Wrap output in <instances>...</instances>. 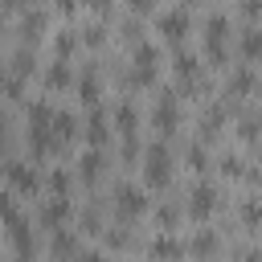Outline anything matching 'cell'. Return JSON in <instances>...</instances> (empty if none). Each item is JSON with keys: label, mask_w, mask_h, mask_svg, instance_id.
Wrapping results in <instances>:
<instances>
[{"label": "cell", "mask_w": 262, "mask_h": 262, "mask_svg": "<svg viewBox=\"0 0 262 262\" xmlns=\"http://www.w3.org/2000/svg\"><path fill=\"white\" fill-rule=\"evenodd\" d=\"M188 168H192V172H205V168H209V151H205V143H192V147H188Z\"/></svg>", "instance_id": "d4e9b609"}, {"label": "cell", "mask_w": 262, "mask_h": 262, "mask_svg": "<svg viewBox=\"0 0 262 262\" xmlns=\"http://www.w3.org/2000/svg\"><path fill=\"white\" fill-rule=\"evenodd\" d=\"M156 221H160V229H164V233H172V229H176V221H180V209H176V205H160V209H156Z\"/></svg>", "instance_id": "603a6c76"}, {"label": "cell", "mask_w": 262, "mask_h": 262, "mask_svg": "<svg viewBox=\"0 0 262 262\" xmlns=\"http://www.w3.org/2000/svg\"><path fill=\"white\" fill-rule=\"evenodd\" d=\"M0 78H4V57H0Z\"/></svg>", "instance_id": "1f68e13d"}, {"label": "cell", "mask_w": 262, "mask_h": 262, "mask_svg": "<svg viewBox=\"0 0 262 262\" xmlns=\"http://www.w3.org/2000/svg\"><path fill=\"white\" fill-rule=\"evenodd\" d=\"M176 119H180V111H176V94H172V90H160V94H156V123H160L164 131H172Z\"/></svg>", "instance_id": "30bf717a"}, {"label": "cell", "mask_w": 262, "mask_h": 262, "mask_svg": "<svg viewBox=\"0 0 262 262\" xmlns=\"http://www.w3.org/2000/svg\"><path fill=\"white\" fill-rule=\"evenodd\" d=\"M0 147H4V119H0Z\"/></svg>", "instance_id": "4dcf8cb0"}, {"label": "cell", "mask_w": 262, "mask_h": 262, "mask_svg": "<svg viewBox=\"0 0 262 262\" xmlns=\"http://www.w3.org/2000/svg\"><path fill=\"white\" fill-rule=\"evenodd\" d=\"M115 205H119V213H123V217H127V213L135 217V213H143V209H147V196H143V188H139V184H127V180H123V184H115Z\"/></svg>", "instance_id": "5b68a950"}, {"label": "cell", "mask_w": 262, "mask_h": 262, "mask_svg": "<svg viewBox=\"0 0 262 262\" xmlns=\"http://www.w3.org/2000/svg\"><path fill=\"white\" fill-rule=\"evenodd\" d=\"M221 172H229V176H242L246 168H242V160H237V156L229 151V156H221Z\"/></svg>", "instance_id": "4316f807"}, {"label": "cell", "mask_w": 262, "mask_h": 262, "mask_svg": "<svg viewBox=\"0 0 262 262\" xmlns=\"http://www.w3.org/2000/svg\"><path fill=\"white\" fill-rule=\"evenodd\" d=\"M151 258H164V262H180L184 258V246L176 233H156L151 237Z\"/></svg>", "instance_id": "9c48e42d"}, {"label": "cell", "mask_w": 262, "mask_h": 262, "mask_svg": "<svg viewBox=\"0 0 262 262\" xmlns=\"http://www.w3.org/2000/svg\"><path fill=\"white\" fill-rule=\"evenodd\" d=\"M250 90H254V70L250 66H233L229 86H225V98H237V94H250Z\"/></svg>", "instance_id": "7c38bea8"}, {"label": "cell", "mask_w": 262, "mask_h": 262, "mask_svg": "<svg viewBox=\"0 0 262 262\" xmlns=\"http://www.w3.org/2000/svg\"><path fill=\"white\" fill-rule=\"evenodd\" d=\"M74 131H78V119L66 115V111H57V115H53V143H70Z\"/></svg>", "instance_id": "5bb4252c"}, {"label": "cell", "mask_w": 262, "mask_h": 262, "mask_svg": "<svg viewBox=\"0 0 262 262\" xmlns=\"http://www.w3.org/2000/svg\"><path fill=\"white\" fill-rule=\"evenodd\" d=\"M225 33H229V16H225V12H209V20H205V49H209V57H217V61H221V53H225Z\"/></svg>", "instance_id": "277c9868"}, {"label": "cell", "mask_w": 262, "mask_h": 262, "mask_svg": "<svg viewBox=\"0 0 262 262\" xmlns=\"http://www.w3.org/2000/svg\"><path fill=\"white\" fill-rule=\"evenodd\" d=\"M242 53H246V57H258V53H262V29H258V25H246V29H242Z\"/></svg>", "instance_id": "ac0fdd59"}, {"label": "cell", "mask_w": 262, "mask_h": 262, "mask_svg": "<svg viewBox=\"0 0 262 262\" xmlns=\"http://www.w3.org/2000/svg\"><path fill=\"white\" fill-rule=\"evenodd\" d=\"M49 188H53V196H66V188H70V176H66L61 168H53V172H49Z\"/></svg>", "instance_id": "484cf974"}, {"label": "cell", "mask_w": 262, "mask_h": 262, "mask_svg": "<svg viewBox=\"0 0 262 262\" xmlns=\"http://www.w3.org/2000/svg\"><path fill=\"white\" fill-rule=\"evenodd\" d=\"M45 82H49L53 90H57V86H66V82H70V61H66V57H53V61H49V70H45Z\"/></svg>", "instance_id": "e0dca14e"}, {"label": "cell", "mask_w": 262, "mask_h": 262, "mask_svg": "<svg viewBox=\"0 0 262 262\" xmlns=\"http://www.w3.org/2000/svg\"><path fill=\"white\" fill-rule=\"evenodd\" d=\"M41 221L53 225V229L66 225V221H70V201H66V196H49V201L41 205Z\"/></svg>", "instance_id": "8fae6325"}, {"label": "cell", "mask_w": 262, "mask_h": 262, "mask_svg": "<svg viewBox=\"0 0 262 262\" xmlns=\"http://www.w3.org/2000/svg\"><path fill=\"white\" fill-rule=\"evenodd\" d=\"M78 94H82V102H98V94H102V78L94 74V70H82V78H78Z\"/></svg>", "instance_id": "4fadbf2b"}, {"label": "cell", "mask_w": 262, "mask_h": 262, "mask_svg": "<svg viewBox=\"0 0 262 262\" xmlns=\"http://www.w3.org/2000/svg\"><path fill=\"white\" fill-rule=\"evenodd\" d=\"M242 262H262V250H254V246H250V250L242 254Z\"/></svg>", "instance_id": "f546056e"}, {"label": "cell", "mask_w": 262, "mask_h": 262, "mask_svg": "<svg viewBox=\"0 0 262 262\" xmlns=\"http://www.w3.org/2000/svg\"><path fill=\"white\" fill-rule=\"evenodd\" d=\"M53 254H57V258H78V237L57 229V233H53Z\"/></svg>", "instance_id": "ffe728a7"}, {"label": "cell", "mask_w": 262, "mask_h": 262, "mask_svg": "<svg viewBox=\"0 0 262 262\" xmlns=\"http://www.w3.org/2000/svg\"><path fill=\"white\" fill-rule=\"evenodd\" d=\"M237 213H242L246 225H262V201H258V196H246V201L237 205Z\"/></svg>", "instance_id": "44dd1931"}, {"label": "cell", "mask_w": 262, "mask_h": 262, "mask_svg": "<svg viewBox=\"0 0 262 262\" xmlns=\"http://www.w3.org/2000/svg\"><path fill=\"white\" fill-rule=\"evenodd\" d=\"M237 135H242L246 143H254V139L262 135V119H258L254 111H250V115H242V119H237Z\"/></svg>", "instance_id": "d6986e66"}, {"label": "cell", "mask_w": 262, "mask_h": 262, "mask_svg": "<svg viewBox=\"0 0 262 262\" xmlns=\"http://www.w3.org/2000/svg\"><path fill=\"white\" fill-rule=\"evenodd\" d=\"M168 176H172V156H168L164 143H151L143 151V180L147 184H168Z\"/></svg>", "instance_id": "7a4b0ae2"}, {"label": "cell", "mask_w": 262, "mask_h": 262, "mask_svg": "<svg viewBox=\"0 0 262 262\" xmlns=\"http://www.w3.org/2000/svg\"><path fill=\"white\" fill-rule=\"evenodd\" d=\"M78 262H111V258H106V250H82Z\"/></svg>", "instance_id": "83f0119b"}, {"label": "cell", "mask_w": 262, "mask_h": 262, "mask_svg": "<svg viewBox=\"0 0 262 262\" xmlns=\"http://www.w3.org/2000/svg\"><path fill=\"white\" fill-rule=\"evenodd\" d=\"M98 172H102V151H98V147H90V151L82 156V176H86V180H94Z\"/></svg>", "instance_id": "7402d4cb"}, {"label": "cell", "mask_w": 262, "mask_h": 262, "mask_svg": "<svg viewBox=\"0 0 262 262\" xmlns=\"http://www.w3.org/2000/svg\"><path fill=\"white\" fill-rule=\"evenodd\" d=\"M115 123H119V131H123V139H127V135H135V123H139V115H135V106H131V102H119V106H115Z\"/></svg>", "instance_id": "2e32d148"}, {"label": "cell", "mask_w": 262, "mask_h": 262, "mask_svg": "<svg viewBox=\"0 0 262 262\" xmlns=\"http://www.w3.org/2000/svg\"><path fill=\"white\" fill-rule=\"evenodd\" d=\"M4 176H8V184L20 188V192H33V188H37V172H33L25 160H8V164H4Z\"/></svg>", "instance_id": "ba28073f"}, {"label": "cell", "mask_w": 262, "mask_h": 262, "mask_svg": "<svg viewBox=\"0 0 262 262\" xmlns=\"http://www.w3.org/2000/svg\"><path fill=\"white\" fill-rule=\"evenodd\" d=\"M156 25H160V33H168L172 41H180V37L188 33V25H192V12H188L184 4H176V8H160Z\"/></svg>", "instance_id": "3957f363"}, {"label": "cell", "mask_w": 262, "mask_h": 262, "mask_svg": "<svg viewBox=\"0 0 262 262\" xmlns=\"http://www.w3.org/2000/svg\"><path fill=\"white\" fill-rule=\"evenodd\" d=\"M106 242H111V246H123V242H127V233H123V229H111V233H106Z\"/></svg>", "instance_id": "f1b7e54d"}, {"label": "cell", "mask_w": 262, "mask_h": 262, "mask_svg": "<svg viewBox=\"0 0 262 262\" xmlns=\"http://www.w3.org/2000/svg\"><path fill=\"white\" fill-rule=\"evenodd\" d=\"M176 82L180 86H192V82H201V57L192 53V49H176Z\"/></svg>", "instance_id": "8992f818"}, {"label": "cell", "mask_w": 262, "mask_h": 262, "mask_svg": "<svg viewBox=\"0 0 262 262\" xmlns=\"http://www.w3.org/2000/svg\"><path fill=\"white\" fill-rule=\"evenodd\" d=\"M213 250H217V233L213 229H201L192 237V254H213Z\"/></svg>", "instance_id": "cb8c5ba5"}, {"label": "cell", "mask_w": 262, "mask_h": 262, "mask_svg": "<svg viewBox=\"0 0 262 262\" xmlns=\"http://www.w3.org/2000/svg\"><path fill=\"white\" fill-rule=\"evenodd\" d=\"M86 135H90V143H94V147H102V143L111 139V123L102 119V111H94V115H90V123H86Z\"/></svg>", "instance_id": "9a60e30c"}, {"label": "cell", "mask_w": 262, "mask_h": 262, "mask_svg": "<svg viewBox=\"0 0 262 262\" xmlns=\"http://www.w3.org/2000/svg\"><path fill=\"white\" fill-rule=\"evenodd\" d=\"M0 25H4V12H0Z\"/></svg>", "instance_id": "d6a6232c"}, {"label": "cell", "mask_w": 262, "mask_h": 262, "mask_svg": "<svg viewBox=\"0 0 262 262\" xmlns=\"http://www.w3.org/2000/svg\"><path fill=\"white\" fill-rule=\"evenodd\" d=\"M131 66H135V82L147 86L156 82V66H160V45L151 37H139L135 41V53H131Z\"/></svg>", "instance_id": "6da1fadb"}, {"label": "cell", "mask_w": 262, "mask_h": 262, "mask_svg": "<svg viewBox=\"0 0 262 262\" xmlns=\"http://www.w3.org/2000/svg\"><path fill=\"white\" fill-rule=\"evenodd\" d=\"M213 205H217V188H213L209 180L192 184V192H188V209H192V217H209Z\"/></svg>", "instance_id": "52a82bcc"}]
</instances>
